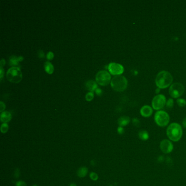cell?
Returning <instances> with one entry per match:
<instances>
[{
	"label": "cell",
	"instance_id": "obj_31",
	"mask_svg": "<svg viewBox=\"0 0 186 186\" xmlns=\"http://www.w3.org/2000/svg\"><path fill=\"white\" fill-rule=\"evenodd\" d=\"M5 63H6L5 60L4 59H2L1 61V62H0V66H1V68H2L5 65Z\"/></svg>",
	"mask_w": 186,
	"mask_h": 186
},
{
	"label": "cell",
	"instance_id": "obj_24",
	"mask_svg": "<svg viewBox=\"0 0 186 186\" xmlns=\"http://www.w3.org/2000/svg\"><path fill=\"white\" fill-rule=\"evenodd\" d=\"M133 123L135 127H139L140 126V121L137 118H134L133 119Z\"/></svg>",
	"mask_w": 186,
	"mask_h": 186
},
{
	"label": "cell",
	"instance_id": "obj_20",
	"mask_svg": "<svg viewBox=\"0 0 186 186\" xmlns=\"http://www.w3.org/2000/svg\"><path fill=\"white\" fill-rule=\"evenodd\" d=\"M177 103L179 105V106L181 107H183L185 106L186 101L183 98H179L177 100Z\"/></svg>",
	"mask_w": 186,
	"mask_h": 186
},
{
	"label": "cell",
	"instance_id": "obj_32",
	"mask_svg": "<svg viewBox=\"0 0 186 186\" xmlns=\"http://www.w3.org/2000/svg\"><path fill=\"white\" fill-rule=\"evenodd\" d=\"M96 94H97V95H101V93H102V90H101V89H99V88H97V90H96Z\"/></svg>",
	"mask_w": 186,
	"mask_h": 186
},
{
	"label": "cell",
	"instance_id": "obj_19",
	"mask_svg": "<svg viewBox=\"0 0 186 186\" xmlns=\"http://www.w3.org/2000/svg\"><path fill=\"white\" fill-rule=\"evenodd\" d=\"M9 129V126L7 123H3L1 126V132L2 133H6Z\"/></svg>",
	"mask_w": 186,
	"mask_h": 186
},
{
	"label": "cell",
	"instance_id": "obj_8",
	"mask_svg": "<svg viewBox=\"0 0 186 186\" xmlns=\"http://www.w3.org/2000/svg\"><path fill=\"white\" fill-rule=\"evenodd\" d=\"M166 98L163 94H158L153 98L152 105L153 108L158 110L163 109L166 104Z\"/></svg>",
	"mask_w": 186,
	"mask_h": 186
},
{
	"label": "cell",
	"instance_id": "obj_35",
	"mask_svg": "<svg viewBox=\"0 0 186 186\" xmlns=\"http://www.w3.org/2000/svg\"><path fill=\"white\" fill-rule=\"evenodd\" d=\"M159 91H160V88H158L157 89V90H156V93H158Z\"/></svg>",
	"mask_w": 186,
	"mask_h": 186
},
{
	"label": "cell",
	"instance_id": "obj_23",
	"mask_svg": "<svg viewBox=\"0 0 186 186\" xmlns=\"http://www.w3.org/2000/svg\"><path fill=\"white\" fill-rule=\"evenodd\" d=\"M90 177L91 178V179H92V180L93 181H96V180H97L98 179V175L96 173H94V172H92L90 174Z\"/></svg>",
	"mask_w": 186,
	"mask_h": 186
},
{
	"label": "cell",
	"instance_id": "obj_2",
	"mask_svg": "<svg viewBox=\"0 0 186 186\" xmlns=\"http://www.w3.org/2000/svg\"><path fill=\"white\" fill-rule=\"evenodd\" d=\"M167 136L173 141H179L182 136V129L181 126L177 123H173L170 125L166 130Z\"/></svg>",
	"mask_w": 186,
	"mask_h": 186
},
{
	"label": "cell",
	"instance_id": "obj_3",
	"mask_svg": "<svg viewBox=\"0 0 186 186\" xmlns=\"http://www.w3.org/2000/svg\"><path fill=\"white\" fill-rule=\"evenodd\" d=\"M128 81L122 75H117L112 78L111 81V86L116 92H123L127 88Z\"/></svg>",
	"mask_w": 186,
	"mask_h": 186
},
{
	"label": "cell",
	"instance_id": "obj_16",
	"mask_svg": "<svg viewBox=\"0 0 186 186\" xmlns=\"http://www.w3.org/2000/svg\"><path fill=\"white\" fill-rule=\"evenodd\" d=\"M88 173V169L85 166L80 168L77 171V175L80 177H84Z\"/></svg>",
	"mask_w": 186,
	"mask_h": 186
},
{
	"label": "cell",
	"instance_id": "obj_5",
	"mask_svg": "<svg viewBox=\"0 0 186 186\" xmlns=\"http://www.w3.org/2000/svg\"><path fill=\"white\" fill-rule=\"evenodd\" d=\"M155 120L158 126L165 127L169 122L170 117L166 112L160 110L156 112L155 115Z\"/></svg>",
	"mask_w": 186,
	"mask_h": 186
},
{
	"label": "cell",
	"instance_id": "obj_14",
	"mask_svg": "<svg viewBox=\"0 0 186 186\" xmlns=\"http://www.w3.org/2000/svg\"><path fill=\"white\" fill-rule=\"evenodd\" d=\"M129 122H130V118L126 116L121 117L118 120V123L120 127H122L127 126Z\"/></svg>",
	"mask_w": 186,
	"mask_h": 186
},
{
	"label": "cell",
	"instance_id": "obj_10",
	"mask_svg": "<svg viewBox=\"0 0 186 186\" xmlns=\"http://www.w3.org/2000/svg\"><path fill=\"white\" fill-rule=\"evenodd\" d=\"M160 147L161 151L166 154L171 152L174 149L173 145L171 142L167 139L163 140L160 142Z\"/></svg>",
	"mask_w": 186,
	"mask_h": 186
},
{
	"label": "cell",
	"instance_id": "obj_34",
	"mask_svg": "<svg viewBox=\"0 0 186 186\" xmlns=\"http://www.w3.org/2000/svg\"><path fill=\"white\" fill-rule=\"evenodd\" d=\"M182 125H183V126L184 127V128H186V117H185L183 120V122H182Z\"/></svg>",
	"mask_w": 186,
	"mask_h": 186
},
{
	"label": "cell",
	"instance_id": "obj_15",
	"mask_svg": "<svg viewBox=\"0 0 186 186\" xmlns=\"http://www.w3.org/2000/svg\"><path fill=\"white\" fill-rule=\"evenodd\" d=\"M44 68L47 73L49 74H51L53 73L54 68L53 64L49 61H47L44 64Z\"/></svg>",
	"mask_w": 186,
	"mask_h": 186
},
{
	"label": "cell",
	"instance_id": "obj_28",
	"mask_svg": "<svg viewBox=\"0 0 186 186\" xmlns=\"http://www.w3.org/2000/svg\"><path fill=\"white\" fill-rule=\"evenodd\" d=\"M124 129L123 128V127H119L117 128V132L118 133V134H122L124 133Z\"/></svg>",
	"mask_w": 186,
	"mask_h": 186
},
{
	"label": "cell",
	"instance_id": "obj_4",
	"mask_svg": "<svg viewBox=\"0 0 186 186\" xmlns=\"http://www.w3.org/2000/svg\"><path fill=\"white\" fill-rule=\"evenodd\" d=\"M7 80L12 83L18 84L22 79L21 70L17 67H13L8 69L6 74Z\"/></svg>",
	"mask_w": 186,
	"mask_h": 186
},
{
	"label": "cell",
	"instance_id": "obj_36",
	"mask_svg": "<svg viewBox=\"0 0 186 186\" xmlns=\"http://www.w3.org/2000/svg\"><path fill=\"white\" fill-rule=\"evenodd\" d=\"M70 186H77V185L75 183H71V184H70Z\"/></svg>",
	"mask_w": 186,
	"mask_h": 186
},
{
	"label": "cell",
	"instance_id": "obj_21",
	"mask_svg": "<svg viewBox=\"0 0 186 186\" xmlns=\"http://www.w3.org/2000/svg\"><path fill=\"white\" fill-rule=\"evenodd\" d=\"M174 100L171 98H170L168 99V101L166 103V107L169 109H171L174 107Z\"/></svg>",
	"mask_w": 186,
	"mask_h": 186
},
{
	"label": "cell",
	"instance_id": "obj_12",
	"mask_svg": "<svg viewBox=\"0 0 186 186\" xmlns=\"http://www.w3.org/2000/svg\"><path fill=\"white\" fill-rule=\"evenodd\" d=\"M1 121L3 123H7L9 122L12 119V115L8 111H4L1 114Z\"/></svg>",
	"mask_w": 186,
	"mask_h": 186
},
{
	"label": "cell",
	"instance_id": "obj_13",
	"mask_svg": "<svg viewBox=\"0 0 186 186\" xmlns=\"http://www.w3.org/2000/svg\"><path fill=\"white\" fill-rule=\"evenodd\" d=\"M86 87L88 90L90 91L91 92H93L96 91L97 89V85L96 83L93 80H89L86 83Z\"/></svg>",
	"mask_w": 186,
	"mask_h": 186
},
{
	"label": "cell",
	"instance_id": "obj_22",
	"mask_svg": "<svg viewBox=\"0 0 186 186\" xmlns=\"http://www.w3.org/2000/svg\"><path fill=\"white\" fill-rule=\"evenodd\" d=\"M86 100L87 101H91L93 98H94V94L93 93V92H88V93L86 94Z\"/></svg>",
	"mask_w": 186,
	"mask_h": 186
},
{
	"label": "cell",
	"instance_id": "obj_33",
	"mask_svg": "<svg viewBox=\"0 0 186 186\" xmlns=\"http://www.w3.org/2000/svg\"><path fill=\"white\" fill-rule=\"evenodd\" d=\"M0 71H1V80H2L3 78V74H4V71H3V68H0Z\"/></svg>",
	"mask_w": 186,
	"mask_h": 186
},
{
	"label": "cell",
	"instance_id": "obj_6",
	"mask_svg": "<svg viewBox=\"0 0 186 186\" xmlns=\"http://www.w3.org/2000/svg\"><path fill=\"white\" fill-rule=\"evenodd\" d=\"M169 94L173 98H177L181 96L184 92V86L180 83H175L172 84L169 88Z\"/></svg>",
	"mask_w": 186,
	"mask_h": 186
},
{
	"label": "cell",
	"instance_id": "obj_27",
	"mask_svg": "<svg viewBox=\"0 0 186 186\" xmlns=\"http://www.w3.org/2000/svg\"><path fill=\"white\" fill-rule=\"evenodd\" d=\"M6 108V106L4 103H3L2 102H0V111L2 112Z\"/></svg>",
	"mask_w": 186,
	"mask_h": 186
},
{
	"label": "cell",
	"instance_id": "obj_7",
	"mask_svg": "<svg viewBox=\"0 0 186 186\" xmlns=\"http://www.w3.org/2000/svg\"><path fill=\"white\" fill-rule=\"evenodd\" d=\"M96 82L101 86L108 85L111 81V76L106 70L99 71L96 76Z\"/></svg>",
	"mask_w": 186,
	"mask_h": 186
},
{
	"label": "cell",
	"instance_id": "obj_17",
	"mask_svg": "<svg viewBox=\"0 0 186 186\" xmlns=\"http://www.w3.org/2000/svg\"><path fill=\"white\" fill-rule=\"evenodd\" d=\"M139 138L142 140L146 141L149 138V133L145 130H141L139 132Z\"/></svg>",
	"mask_w": 186,
	"mask_h": 186
},
{
	"label": "cell",
	"instance_id": "obj_29",
	"mask_svg": "<svg viewBox=\"0 0 186 186\" xmlns=\"http://www.w3.org/2000/svg\"><path fill=\"white\" fill-rule=\"evenodd\" d=\"M19 175H20V171H19V169H17L15 170V171L14 173V176L15 178H18L19 177Z\"/></svg>",
	"mask_w": 186,
	"mask_h": 186
},
{
	"label": "cell",
	"instance_id": "obj_18",
	"mask_svg": "<svg viewBox=\"0 0 186 186\" xmlns=\"http://www.w3.org/2000/svg\"><path fill=\"white\" fill-rule=\"evenodd\" d=\"M20 62L19 58H17V56H12L9 59V64L11 66H18L19 64V62Z\"/></svg>",
	"mask_w": 186,
	"mask_h": 186
},
{
	"label": "cell",
	"instance_id": "obj_9",
	"mask_svg": "<svg viewBox=\"0 0 186 186\" xmlns=\"http://www.w3.org/2000/svg\"><path fill=\"white\" fill-rule=\"evenodd\" d=\"M108 70L112 75H120L123 73L124 68L120 64L111 63L108 66Z\"/></svg>",
	"mask_w": 186,
	"mask_h": 186
},
{
	"label": "cell",
	"instance_id": "obj_25",
	"mask_svg": "<svg viewBox=\"0 0 186 186\" xmlns=\"http://www.w3.org/2000/svg\"><path fill=\"white\" fill-rule=\"evenodd\" d=\"M54 54H53L52 52H51V51L48 53L47 54V55H46V59H47L48 60H51L53 59H54Z\"/></svg>",
	"mask_w": 186,
	"mask_h": 186
},
{
	"label": "cell",
	"instance_id": "obj_26",
	"mask_svg": "<svg viewBox=\"0 0 186 186\" xmlns=\"http://www.w3.org/2000/svg\"><path fill=\"white\" fill-rule=\"evenodd\" d=\"M16 186H27V184L24 181H19L16 183Z\"/></svg>",
	"mask_w": 186,
	"mask_h": 186
},
{
	"label": "cell",
	"instance_id": "obj_37",
	"mask_svg": "<svg viewBox=\"0 0 186 186\" xmlns=\"http://www.w3.org/2000/svg\"><path fill=\"white\" fill-rule=\"evenodd\" d=\"M33 186H38V185L36 184H35V185H33Z\"/></svg>",
	"mask_w": 186,
	"mask_h": 186
},
{
	"label": "cell",
	"instance_id": "obj_30",
	"mask_svg": "<svg viewBox=\"0 0 186 186\" xmlns=\"http://www.w3.org/2000/svg\"><path fill=\"white\" fill-rule=\"evenodd\" d=\"M38 56L39 58H44V54L42 50H39L38 53Z\"/></svg>",
	"mask_w": 186,
	"mask_h": 186
},
{
	"label": "cell",
	"instance_id": "obj_11",
	"mask_svg": "<svg viewBox=\"0 0 186 186\" xmlns=\"http://www.w3.org/2000/svg\"><path fill=\"white\" fill-rule=\"evenodd\" d=\"M153 113L152 108L149 106H144L140 109V114L144 117H149Z\"/></svg>",
	"mask_w": 186,
	"mask_h": 186
},
{
	"label": "cell",
	"instance_id": "obj_1",
	"mask_svg": "<svg viewBox=\"0 0 186 186\" xmlns=\"http://www.w3.org/2000/svg\"><path fill=\"white\" fill-rule=\"evenodd\" d=\"M173 77L169 72L165 70L160 71L157 74L155 82L159 88H166L171 84Z\"/></svg>",
	"mask_w": 186,
	"mask_h": 186
}]
</instances>
